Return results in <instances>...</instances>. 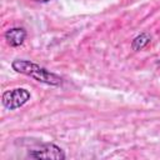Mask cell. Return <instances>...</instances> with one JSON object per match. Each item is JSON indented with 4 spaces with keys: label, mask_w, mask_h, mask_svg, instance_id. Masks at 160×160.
<instances>
[{
    "label": "cell",
    "mask_w": 160,
    "mask_h": 160,
    "mask_svg": "<svg viewBox=\"0 0 160 160\" xmlns=\"http://www.w3.org/2000/svg\"><path fill=\"white\" fill-rule=\"evenodd\" d=\"M29 156L32 159H44V160H64L65 159V154L62 149L51 142L42 144L40 145V148L30 150Z\"/></svg>",
    "instance_id": "cell-3"
},
{
    "label": "cell",
    "mask_w": 160,
    "mask_h": 160,
    "mask_svg": "<svg viewBox=\"0 0 160 160\" xmlns=\"http://www.w3.org/2000/svg\"><path fill=\"white\" fill-rule=\"evenodd\" d=\"M151 41V36L150 34L148 32H141L139 34L138 36H135L131 41V49L135 50V51H139V50H142L148 44H150Z\"/></svg>",
    "instance_id": "cell-5"
},
{
    "label": "cell",
    "mask_w": 160,
    "mask_h": 160,
    "mask_svg": "<svg viewBox=\"0 0 160 160\" xmlns=\"http://www.w3.org/2000/svg\"><path fill=\"white\" fill-rule=\"evenodd\" d=\"M30 91L24 88H16L12 90H6L1 96V102L5 109L15 110L25 105L30 100Z\"/></svg>",
    "instance_id": "cell-2"
},
{
    "label": "cell",
    "mask_w": 160,
    "mask_h": 160,
    "mask_svg": "<svg viewBox=\"0 0 160 160\" xmlns=\"http://www.w3.org/2000/svg\"><path fill=\"white\" fill-rule=\"evenodd\" d=\"M32 1H36V2H41V4H45V2H49L51 0H32Z\"/></svg>",
    "instance_id": "cell-6"
},
{
    "label": "cell",
    "mask_w": 160,
    "mask_h": 160,
    "mask_svg": "<svg viewBox=\"0 0 160 160\" xmlns=\"http://www.w3.org/2000/svg\"><path fill=\"white\" fill-rule=\"evenodd\" d=\"M11 68L20 74L28 75L32 79H35L39 82L51 85V86H60L62 84V78L49 71L48 69L29 61V60H22V59H16L11 62Z\"/></svg>",
    "instance_id": "cell-1"
},
{
    "label": "cell",
    "mask_w": 160,
    "mask_h": 160,
    "mask_svg": "<svg viewBox=\"0 0 160 160\" xmlns=\"http://www.w3.org/2000/svg\"><path fill=\"white\" fill-rule=\"evenodd\" d=\"M26 30L24 28H20V26H15V28H11L9 30L5 31L4 34V38L6 40V42L12 46V48H18L20 45H22V42L25 41L26 39Z\"/></svg>",
    "instance_id": "cell-4"
}]
</instances>
